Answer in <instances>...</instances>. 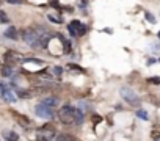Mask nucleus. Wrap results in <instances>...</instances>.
Here are the masks:
<instances>
[{
  "mask_svg": "<svg viewBox=\"0 0 160 141\" xmlns=\"http://www.w3.org/2000/svg\"><path fill=\"white\" fill-rule=\"evenodd\" d=\"M60 119L66 125H71V124L80 125L83 122V115H82V111H80L78 108H74L71 105H64L60 110Z\"/></svg>",
  "mask_w": 160,
  "mask_h": 141,
  "instance_id": "f257e3e1",
  "label": "nucleus"
},
{
  "mask_svg": "<svg viewBox=\"0 0 160 141\" xmlns=\"http://www.w3.org/2000/svg\"><path fill=\"white\" fill-rule=\"evenodd\" d=\"M119 94H121L123 99H124L126 102H129L130 105H133V107H138V105H140V99H138L137 93L133 91L132 88H129V86H123L121 90H119Z\"/></svg>",
  "mask_w": 160,
  "mask_h": 141,
  "instance_id": "f03ea898",
  "label": "nucleus"
},
{
  "mask_svg": "<svg viewBox=\"0 0 160 141\" xmlns=\"http://www.w3.org/2000/svg\"><path fill=\"white\" fill-rule=\"evenodd\" d=\"M22 38H24V41H25L30 47H33V49H41V44H39V41H38L36 30H32V28H29V30L24 32Z\"/></svg>",
  "mask_w": 160,
  "mask_h": 141,
  "instance_id": "7ed1b4c3",
  "label": "nucleus"
},
{
  "mask_svg": "<svg viewBox=\"0 0 160 141\" xmlns=\"http://www.w3.org/2000/svg\"><path fill=\"white\" fill-rule=\"evenodd\" d=\"M35 111H36V115L39 118H44V119H52L53 118V110L44 104H38L35 107Z\"/></svg>",
  "mask_w": 160,
  "mask_h": 141,
  "instance_id": "20e7f679",
  "label": "nucleus"
},
{
  "mask_svg": "<svg viewBox=\"0 0 160 141\" xmlns=\"http://www.w3.org/2000/svg\"><path fill=\"white\" fill-rule=\"evenodd\" d=\"M68 30H69V33H71V36H75V35H78V36H82V35H85V33H86V25H83V24H80L78 21H74L72 24H69V27H68Z\"/></svg>",
  "mask_w": 160,
  "mask_h": 141,
  "instance_id": "39448f33",
  "label": "nucleus"
},
{
  "mask_svg": "<svg viewBox=\"0 0 160 141\" xmlns=\"http://www.w3.org/2000/svg\"><path fill=\"white\" fill-rule=\"evenodd\" d=\"M55 138V132L47 129V127H43V129H39L36 132V139L38 141H52Z\"/></svg>",
  "mask_w": 160,
  "mask_h": 141,
  "instance_id": "423d86ee",
  "label": "nucleus"
},
{
  "mask_svg": "<svg viewBox=\"0 0 160 141\" xmlns=\"http://www.w3.org/2000/svg\"><path fill=\"white\" fill-rule=\"evenodd\" d=\"M5 58H6V63L13 66V64H16V63L19 61V55L14 53V52H8V53L5 55Z\"/></svg>",
  "mask_w": 160,
  "mask_h": 141,
  "instance_id": "0eeeda50",
  "label": "nucleus"
},
{
  "mask_svg": "<svg viewBox=\"0 0 160 141\" xmlns=\"http://www.w3.org/2000/svg\"><path fill=\"white\" fill-rule=\"evenodd\" d=\"M3 138H5L6 141H17V139H19V135H17L16 132H13V130H6V132L3 133Z\"/></svg>",
  "mask_w": 160,
  "mask_h": 141,
  "instance_id": "6e6552de",
  "label": "nucleus"
},
{
  "mask_svg": "<svg viewBox=\"0 0 160 141\" xmlns=\"http://www.w3.org/2000/svg\"><path fill=\"white\" fill-rule=\"evenodd\" d=\"M41 104H44V105H47V107H50V108H53V107H55V105H58V99L57 97H46L44 99V101L41 102Z\"/></svg>",
  "mask_w": 160,
  "mask_h": 141,
  "instance_id": "1a4fd4ad",
  "label": "nucleus"
},
{
  "mask_svg": "<svg viewBox=\"0 0 160 141\" xmlns=\"http://www.w3.org/2000/svg\"><path fill=\"white\" fill-rule=\"evenodd\" d=\"M5 38H8V39H17V32H16V28H14V27L6 28V32H5Z\"/></svg>",
  "mask_w": 160,
  "mask_h": 141,
  "instance_id": "9d476101",
  "label": "nucleus"
},
{
  "mask_svg": "<svg viewBox=\"0 0 160 141\" xmlns=\"http://www.w3.org/2000/svg\"><path fill=\"white\" fill-rule=\"evenodd\" d=\"M55 141H77L74 136H71V135H68V133H60L57 138H55Z\"/></svg>",
  "mask_w": 160,
  "mask_h": 141,
  "instance_id": "9b49d317",
  "label": "nucleus"
},
{
  "mask_svg": "<svg viewBox=\"0 0 160 141\" xmlns=\"http://www.w3.org/2000/svg\"><path fill=\"white\" fill-rule=\"evenodd\" d=\"M2 75L11 77V75H13V66H5V67L2 69Z\"/></svg>",
  "mask_w": 160,
  "mask_h": 141,
  "instance_id": "f8f14e48",
  "label": "nucleus"
},
{
  "mask_svg": "<svg viewBox=\"0 0 160 141\" xmlns=\"http://www.w3.org/2000/svg\"><path fill=\"white\" fill-rule=\"evenodd\" d=\"M8 22H10L8 16H6L3 11H0V24H8Z\"/></svg>",
  "mask_w": 160,
  "mask_h": 141,
  "instance_id": "ddd939ff",
  "label": "nucleus"
},
{
  "mask_svg": "<svg viewBox=\"0 0 160 141\" xmlns=\"http://www.w3.org/2000/svg\"><path fill=\"white\" fill-rule=\"evenodd\" d=\"M25 63H33V64L43 66V61H41V60H35V58H25Z\"/></svg>",
  "mask_w": 160,
  "mask_h": 141,
  "instance_id": "4468645a",
  "label": "nucleus"
},
{
  "mask_svg": "<svg viewBox=\"0 0 160 141\" xmlns=\"http://www.w3.org/2000/svg\"><path fill=\"white\" fill-rule=\"evenodd\" d=\"M47 17H49V21H50V22H53V24H61V21H60L57 16H53V14H49Z\"/></svg>",
  "mask_w": 160,
  "mask_h": 141,
  "instance_id": "2eb2a0df",
  "label": "nucleus"
},
{
  "mask_svg": "<svg viewBox=\"0 0 160 141\" xmlns=\"http://www.w3.org/2000/svg\"><path fill=\"white\" fill-rule=\"evenodd\" d=\"M137 115H138V118H141V119H148V113H146V111H143V110H138L137 111Z\"/></svg>",
  "mask_w": 160,
  "mask_h": 141,
  "instance_id": "dca6fc26",
  "label": "nucleus"
},
{
  "mask_svg": "<svg viewBox=\"0 0 160 141\" xmlns=\"http://www.w3.org/2000/svg\"><path fill=\"white\" fill-rule=\"evenodd\" d=\"M148 83H152V85H158V83H160V77H151V78H148Z\"/></svg>",
  "mask_w": 160,
  "mask_h": 141,
  "instance_id": "f3484780",
  "label": "nucleus"
},
{
  "mask_svg": "<svg viewBox=\"0 0 160 141\" xmlns=\"http://www.w3.org/2000/svg\"><path fill=\"white\" fill-rule=\"evenodd\" d=\"M144 16H146V19H148V21H149L151 24H155V17L152 16V14H151V13H146V14H144Z\"/></svg>",
  "mask_w": 160,
  "mask_h": 141,
  "instance_id": "a211bd4d",
  "label": "nucleus"
},
{
  "mask_svg": "<svg viewBox=\"0 0 160 141\" xmlns=\"http://www.w3.org/2000/svg\"><path fill=\"white\" fill-rule=\"evenodd\" d=\"M17 94H19L21 97H32L29 91H22V90H17Z\"/></svg>",
  "mask_w": 160,
  "mask_h": 141,
  "instance_id": "6ab92c4d",
  "label": "nucleus"
},
{
  "mask_svg": "<svg viewBox=\"0 0 160 141\" xmlns=\"http://www.w3.org/2000/svg\"><path fill=\"white\" fill-rule=\"evenodd\" d=\"M61 72H63V67H60V66L53 67V74H55V75H61Z\"/></svg>",
  "mask_w": 160,
  "mask_h": 141,
  "instance_id": "aec40b11",
  "label": "nucleus"
},
{
  "mask_svg": "<svg viewBox=\"0 0 160 141\" xmlns=\"http://www.w3.org/2000/svg\"><path fill=\"white\" fill-rule=\"evenodd\" d=\"M68 67H71V69H74V70H77V72H82V70H83L82 67H78V66H75V64H69Z\"/></svg>",
  "mask_w": 160,
  "mask_h": 141,
  "instance_id": "412c9836",
  "label": "nucleus"
},
{
  "mask_svg": "<svg viewBox=\"0 0 160 141\" xmlns=\"http://www.w3.org/2000/svg\"><path fill=\"white\" fill-rule=\"evenodd\" d=\"M151 50L152 52H160V44H152L151 46Z\"/></svg>",
  "mask_w": 160,
  "mask_h": 141,
  "instance_id": "4be33fe9",
  "label": "nucleus"
},
{
  "mask_svg": "<svg viewBox=\"0 0 160 141\" xmlns=\"http://www.w3.org/2000/svg\"><path fill=\"white\" fill-rule=\"evenodd\" d=\"M5 2H8V3H14V5H19V3H22V0H5Z\"/></svg>",
  "mask_w": 160,
  "mask_h": 141,
  "instance_id": "5701e85b",
  "label": "nucleus"
},
{
  "mask_svg": "<svg viewBox=\"0 0 160 141\" xmlns=\"http://www.w3.org/2000/svg\"><path fill=\"white\" fill-rule=\"evenodd\" d=\"M152 138H154L155 141H160V133H158V132H154V133H152Z\"/></svg>",
  "mask_w": 160,
  "mask_h": 141,
  "instance_id": "b1692460",
  "label": "nucleus"
},
{
  "mask_svg": "<svg viewBox=\"0 0 160 141\" xmlns=\"http://www.w3.org/2000/svg\"><path fill=\"white\" fill-rule=\"evenodd\" d=\"M93 121H94V122L97 124L99 121H102V118H99V116H93Z\"/></svg>",
  "mask_w": 160,
  "mask_h": 141,
  "instance_id": "393cba45",
  "label": "nucleus"
},
{
  "mask_svg": "<svg viewBox=\"0 0 160 141\" xmlns=\"http://www.w3.org/2000/svg\"><path fill=\"white\" fill-rule=\"evenodd\" d=\"M158 38H160V32H158Z\"/></svg>",
  "mask_w": 160,
  "mask_h": 141,
  "instance_id": "a878e982",
  "label": "nucleus"
},
{
  "mask_svg": "<svg viewBox=\"0 0 160 141\" xmlns=\"http://www.w3.org/2000/svg\"><path fill=\"white\" fill-rule=\"evenodd\" d=\"M158 61H160V60H158Z\"/></svg>",
  "mask_w": 160,
  "mask_h": 141,
  "instance_id": "bb28decb",
  "label": "nucleus"
}]
</instances>
